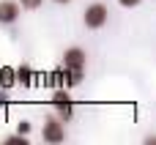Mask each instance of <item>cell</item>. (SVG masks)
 <instances>
[{
	"label": "cell",
	"mask_w": 156,
	"mask_h": 145,
	"mask_svg": "<svg viewBox=\"0 0 156 145\" xmlns=\"http://www.w3.org/2000/svg\"><path fill=\"white\" fill-rule=\"evenodd\" d=\"M52 3H58V5H69L71 0H52Z\"/></svg>",
	"instance_id": "14"
},
{
	"label": "cell",
	"mask_w": 156,
	"mask_h": 145,
	"mask_svg": "<svg viewBox=\"0 0 156 145\" xmlns=\"http://www.w3.org/2000/svg\"><path fill=\"white\" fill-rule=\"evenodd\" d=\"M5 104H8V90L0 88V107H5Z\"/></svg>",
	"instance_id": "12"
},
{
	"label": "cell",
	"mask_w": 156,
	"mask_h": 145,
	"mask_svg": "<svg viewBox=\"0 0 156 145\" xmlns=\"http://www.w3.org/2000/svg\"><path fill=\"white\" fill-rule=\"evenodd\" d=\"M30 129H33V126H30V121H19V123H16V132H19V134H25V137H30Z\"/></svg>",
	"instance_id": "10"
},
{
	"label": "cell",
	"mask_w": 156,
	"mask_h": 145,
	"mask_svg": "<svg viewBox=\"0 0 156 145\" xmlns=\"http://www.w3.org/2000/svg\"><path fill=\"white\" fill-rule=\"evenodd\" d=\"M110 22V8L104 3H88L85 11H82V25L88 30H101L104 25Z\"/></svg>",
	"instance_id": "1"
},
{
	"label": "cell",
	"mask_w": 156,
	"mask_h": 145,
	"mask_svg": "<svg viewBox=\"0 0 156 145\" xmlns=\"http://www.w3.org/2000/svg\"><path fill=\"white\" fill-rule=\"evenodd\" d=\"M22 11L25 8L19 5V0H0V25H14Z\"/></svg>",
	"instance_id": "5"
},
{
	"label": "cell",
	"mask_w": 156,
	"mask_h": 145,
	"mask_svg": "<svg viewBox=\"0 0 156 145\" xmlns=\"http://www.w3.org/2000/svg\"><path fill=\"white\" fill-rule=\"evenodd\" d=\"M52 107H55V112H58V118L60 121H71V115H74V101H71V93H69V88H58L55 93H52Z\"/></svg>",
	"instance_id": "3"
},
{
	"label": "cell",
	"mask_w": 156,
	"mask_h": 145,
	"mask_svg": "<svg viewBox=\"0 0 156 145\" xmlns=\"http://www.w3.org/2000/svg\"><path fill=\"white\" fill-rule=\"evenodd\" d=\"M145 145H156V134H148L145 137Z\"/></svg>",
	"instance_id": "13"
},
{
	"label": "cell",
	"mask_w": 156,
	"mask_h": 145,
	"mask_svg": "<svg viewBox=\"0 0 156 145\" xmlns=\"http://www.w3.org/2000/svg\"><path fill=\"white\" fill-rule=\"evenodd\" d=\"M3 143H5V145H27V137L16 132V134H8V137H5Z\"/></svg>",
	"instance_id": "8"
},
{
	"label": "cell",
	"mask_w": 156,
	"mask_h": 145,
	"mask_svg": "<svg viewBox=\"0 0 156 145\" xmlns=\"http://www.w3.org/2000/svg\"><path fill=\"white\" fill-rule=\"evenodd\" d=\"M140 3H143V0H118V5H121V8H137Z\"/></svg>",
	"instance_id": "11"
},
{
	"label": "cell",
	"mask_w": 156,
	"mask_h": 145,
	"mask_svg": "<svg viewBox=\"0 0 156 145\" xmlns=\"http://www.w3.org/2000/svg\"><path fill=\"white\" fill-rule=\"evenodd\" d=\"M16 82H19V80H16V69H14V66H0V88L11 90Z\"/></svg>",
	"instance_id": "6"
},
{
	"label": "cell",
	"mask_w": 156,
	"mask_h": 145,
	"mask_svg": "<svg viewBox=\"0 0 156 145\" xmlns=\"http://www.w3.org/2000/svg\"><path fill=\"white\" fill-rule=\"evenodd\" d=\"M63 66L66 69H85L88 66V52L82 47H69L63 52Z\"/></svg>",
	"instance_id": "4"
},
{
	"label": "cell",
	"mask_w": 156,
	"mask_h": 145,
	"mask_svg": "<svg viewBox=\"0 0 156 145\" xmlns=\"http://www.w3.org/2000/svg\"><path fill=\"white\" fill-rule=\"evenodd\" d=\"M41 3H44V0H19V5H22L25 11H36V8H41Z\"/></svg>",
	"instance_id": "9"
},
{
	"label": "cell",
	"mask_w": 156,
	"mask_h": 145,
	"mask_svg": "<svg viewBox=\"0 0 156 145\" xmlns=\"http://www.w3.org/2000/svg\"><path fill=\"white\" fill-rule=\"evenodd\" d=\"M16 80H19V85H33V66L30 63L16 66Z\"/></svg>",
	"instance_id": "7"
},
{
	"label": "cell",
	"mask_w": 156,
	"mask_h": 145,
	"mask_svg": "<svg viewBox=\"0 0 156 145\" xmlns=\"http://www.w3.org/2000/svg\"><path fill=\"white\" fill-rule=\"evenodd\" d=\"M41 140L49 145L66 143V121H60L58 115L55 118H47L44 121V129H41Z\"/></svg>",
	"instance_id": "2"
}]
</instances>
